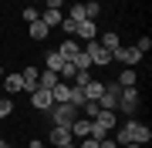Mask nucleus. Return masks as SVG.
I'll return each instance as SVG.
<instances>
[{"label":"nucleus","instance_id":"obj_14","mask_svg":"<svg viewBox=\"0 0 152 148\" xmlns=\"http://www.w3.org/2000/svg\"><path fill=\"white\" fill-rule=\"evenodd\" d=\"M41 20H44V27H61V20H64V14H61V10H44L41 14Z\"/></svg>","mask_w":152,"mask_h":148},{"label":"nucleus","instance_id":"obj_22","mask_svg":"<svg viewBox=\"0 0 152 148\" xmlns=\"http://www.w3.org/2000/svg\"><path fill=\"white\" fill-rule=\"evenodd\" d=\"M98 14H102V4H98V0H88V4H85V17H88V20H95Z\"/></svg>","mask_w":152,"mask_h":148},{"label":"nucleus","instance_id":"obj_15","mask_svg":"<svg viewBox=\"0 0 152 148\" xmlns=\"http://www.w3.org/2000/svg\"><path fill=\"white\" fill-rule=\"evenodd\" d=\"M54 84H58V74L44 67V71L37 74V88H44V91H51V88H54Z\"/></svg>","mask_w":152,"mask_h":148},{"label":"nucleus","instance_id":"obj_28","mask_svg":"<svg viewBox=\"0 0 152 148\" xmlns=\"http://www.w3.org/2000/svg\"><path fill=\"white\" fill-rule=\"evenodd\" d=\"M149 47H152V40H149V37H139V44H135V51H139L142 57H145V51H149Z\"/></svg>","mask_w":152,"mask_h":148},{"label":"nucleus","instance_id":"obj_19","mask_svg":"<svg viewBox=\"0 0 152 148\" xmlns=\"http://www.w3.org/2000/svg\"><path fill=\"white\" fill-rule=\"evenodd\" d=\"M44 64H48V71H54V74H58V71H61V67H64V57H61V54H58V51H51V54H48V57H44Z\"/></svg>","mask_w":152,"mask_h":148},{"label":"nucleus","instance_id":"obj_35","mask_svg":"<svg viewBox=\"0 0 152 148\" xmlns=\"http://www.w3.org/2000/svg\"><path fill=\"white\" fill-rule=\"evenodd\" d=\"M4 74H7V71H4V67H0V81H4Z\"/></svg>","mask_w":152,"mask_h":148},{"label":"nucleus","instance_id":"obj_21","mask_svg":"<svg viewBox=\"0 0 152 148\" xmlns=\"http://www.w3.org/2000/svg\"><path fill=\"white\" fill-rule=\"evenodd\" d=\"M71 64H75V67H78V71H91V57H88V54H85V51H81V54H78L75 61H71Z\"/></svg>","mask_w":152,"mask_h":148},{"label":"nucleus","instance_id":"obj_16","mask_svg":"<svg viewBox=\"0 0 152 148\" xmlns=\"http://www.w3.org/2000/svg\"><path fill=\"white\" fill-rule=\"evenodd\" d=\"M4 88H7V94H17V91H24V81H20V74H4Z\"/></svg>","mask_w":152,"mask_h":148},{"label":"nucleus","instance_id":"obj_12","mask_svg":"<svg viewBox=\"0 0 152 148\" xmlns=\"http://www.w3.org/2000/svg\"><path fill=\"white\" fill-rule=\"evenodd\" d=\"M20 81H24V91H37V67H24L20 71Z\"/></svg>","mask_w":152,"mask_h":148},{"label":"nucleus","instance_id":"obj_13","mask_svg":"<svg viewBox=\"0 0 152 148\" xmlns=\"http://www.w3.org/2000/svg\"><path fill=\"white\" fill-rule=\"evenodd\" d=\"M98 44H102V47H108L112 54H115V51L122 47V40H118V30H105L102 37H98Z\"/></svg>","mask_w":152,"mask_h":148},{"label":"nucleus","instance_id":"obj_33","mask_svg":"<svg viewBox=\"0 0 152 148\" xmlns=\"http://www.w3.org/2000/svg\"><path fill=\"white\" fill-rule=\"evenodd\" d=\"M122 148H142V145H135V142H129V145H122Z\"/></svg>","mask_w":152,"mask_h":148},{"label":"nucleus","instance_id":"obj_17","mask_svg":"<svg viewBox=\"0 0 152 148\" xmlns=\"http://www.w3.org/2000/svg\"><path fill=\"white\" fill-rule=\"evenodd\" d=\"M81 91H85V98H88V101H98V98H102V91H105V84H102V81H88Z\"/></svg>","mask_w":152,"mask_h":148},{"label":"nucleus","instance_id":"obj_10","mask_svg":"<svg viewBox=\"0 0 152 148\" xmlns=\"http://www.w3.org/2000/svg\"><path fill=\"white\" fill-rule=\"evenodd\" d=\"M58 54L64 57V61H75L78 54H81V44H78L75 37H64V40H61V47H58Z\"/></svg>","mask_w":152,"mask_h":148},{"label":"nucleus","instance_id":"obj_26","mask_svg":"<svg viewBox=\"0 0 152 148\" xmlns=\"http://www.w3.org/2000/svg\"><path fill=\"white\" fill-rule=\"evenodd\" d=\"M24 20H27V24H34V20H41L37 7H24Z\"/></svg>","mask_w":152,"mask_h":148},{"label":"nucleus","instance_id":"obj_3","mask_svg":"<svg viewBox=\"0 0 152 148\" xmlns=\"http://www.w3.org/2000/svg\"><path fill=\"white\" fill-rule=\"evenodd\" d=\"M118 108L132 118V115L139 111V91H135V88H122V91H118Z\"/></svg>","mask_w":152,"mask_h":148},{"label":"nucleus","instance_id":"obj_2","mask_svg":"<svg viewBox=\"0 0 152 148\" xmlns=\"http://www.w3.org/2000/svg\"><path fill=\"white\" fill-rule=\"evenodd\" d=\"M88 57H91V64H98V67H105V64H112V51L108 47H102L98 40H88V44L81 47Z\"/></svg>","mask_w":152,"mask_h":148},{"label":"nucleus","instance_id":"obj_31","mask_svg":"<svg viewBox=\"0 0 152 148\" xmlns=\"http://www.w3.org/2000/svg\"><path fill=\"white\" fill-rule=\"evenodd\" d=\"M98 148H118V145H115L112 138H102V142H98Z\"/></svg>","mask_w":152,"mask_h":148},{"label":"nucleus","instance_id":"obj_9","mask_svg":"<svg viewBox=\"0 0 152 148\" xmlns=\"http://www.w3.org/2000/svg\"><path fill=\"white\" fill-rule=\"evenodd\" d=\"M75 37H81L85 44H88V40H98V24H95V20H78Z\"/></svg>","mask_w":152,"mask_h":148},{"label":"nucleus","instance_id":"obj_24","mask_svg":"<svg viewBox=\"0 0 152 148\" xmlns=\"http://www.w3.org/2000/svg\"><path fill=\"white\" fill-rule=\"evenodd\" d=\"M61 27H64V34H68V37H75V30H78V20L64 17V20H61Z\"/></svg>","mask_w":152,"mask_h":148},{"label":"nucleus","instance_id":"obj_1","mask_svg":"<svg viewBox=\"0 0 152 148\" xmlns=\"http://www.w3.org/2000/svg\"><path fill=\"white\" fill-rule=\"evenodd\" d=\"M51 121H54V125H61V128H71V121L78 118V108L75 104H68V101H58V104H51Z\"/></svg>","mask_w":152,"mask_h":148},{"label":"nucleus","instance_id":"obj_7","mask_svg":"<svg viewBox=\"0 0 152 148\" xmlns=\"http://www.w3.org/2000/svg\"><path fill=\"white\" fill-rule=\"evenodd\" d=\"M31 104H34V111H51V104H54V98H51V91H31Z\"/></svg>","mask_w":152,"mask_h":148},{"label":"nucleus","instance_id":"obj_27","mask_svg":"<svg viewBox=\"0 0 152 148\" xmlns=\"http://www.w3.org/2000/svg\"><path fill=\"white\" fill-rule=\"evenodd\" d=\"M7 115H14V101H10V98L0 101V118H7Z\"/></svg>","mask_w":152,"mask_h":148},{"label":"nucleus","instance_id":"obj_20","mask_svg":"<svg viewBox=\"0 0 152 148\" xmlns=\"http://www.w3.org/2000/svg\"><path fill=\"white\" fill-rule=\"evenodd\" d=\"M27 30H31V37H34V40H44V37L51 34L48 27H44V20H34V24H27Z\"/></svg>","mask_w":152,"mask_h":148},{"label":"nucleus","instance_id":"obj_18","mask_svg":"<svg viewBox=\"0 0 152 148\" xmlns=\"http://www.w3.org/2000/svg\"><path fill=\"white\" fill-rule=\"evenodd\" d=\"M135 81H139L135 67H125V71L118 74V88H135Z\"/></svg>","mask_w":152,"mask_h":148},{"label":"nucleus","instance_id":"obj_6","mask_svg":"<svg viewBox=\"0 0 152 148\" xmlns=\"http://www.w3.org/2000/svg\"><path fill=\"white\" fill-rule=\"evenodd\" d=\"M112 61H122L125 67H135L139 61H142V54H139L135 47H118V51H115V54H112Z\"/></svg>","mask_w":152,"mask_h":148},{"label":"nucleus","instance_id":"obj_25","mask_svg":"<svg viewBox=\"0 0 152 148\" xmlns=\"http://www.w3.org/2000/svg\"><path fill=\"white\" fill-rule=\"evenodd\" d=\"M81 111H85V118H95L102 108H98V101H85V108H81Z\"/></svg>","mask_w":152,"mask_h":148},{"label":"nucleus","instance_id":"obj_30","mask_svg":"<svg viewBox=\"0 0 152 148\" xmlns=\"http://www.w3.org/2000/svg\"><path fill=\"white\" fill-rule=\"evenodd\" d=\"M78 148H98V138L88 135V138H81V145H78Z\"/></svg>","mask_w":152,"mask_h":148},{"label":"nucleus","instance_id":"obj_23","mask_svg":"<svg viewBox=\"0 0 152 148\" xmlns=\"http://www.w3.org/2000/svg\"><path fill=\"white\" fill-rule=\"evenodd\" d=\"M68 17H71V20H88V17H85V4H75L68 10Z\"/></svg>","mask_w":152,"mask_h":148},{"label":"nucleus","instance_id":"obj_4","mask_svg":"<svg viewBox=\"0 0 152 148\" xmlns=\"http://www.w3.org/2000/svg\"><path fill=\"white\" fill-rule=\"evenodd\" d=\"M118 84H105V91H102V98H98V108L102 111H118Z\"/></svg>","mask_w":152,"mask_h":148},{"label":"nucleus","instance_id":"obj_8","mask_svg":"<svg viewBox=\"0 0 152 148\" xmlns=\"http://www.w3.org/2000/svg\"><path fill=\"white\" fill-rule=\"evenodd\" d=\"M132 142H135V145H149V142H152V128L132 118Z\"/></svg>","mask_w":152,"mask_h":148},{"label":"nucleus","instance_id":"obj_29","mask_svg":"<svg viewBox=\"0 0 152 148\" xmlns=\"http://www.w3.org/2000/svg\"><path fill=\"white\" fill-rule=\"evenodd\" d=\"M41 4H44V10H61L64 0H41Z\"/></svg>","mask_w":152,"mask_h":148},{"label":"nucleus","instance_id":"obj_5","mask_svg":"<svg viewBox=\"0 0 152 148\" xmlns=\"http://www.w3.org/2000/svg\"><path fill=\"white\" fill-rule=\"evenodd\" d=\"M48 145H51V148H64V145H75V138H71L68 128L54 125V128H51V135H48Z\"/></svg>","mask_w":152,"mask_h":148},{"label":"nucleus","instance_id":"obj_32","mask_svg":"<svg viewBox=\"0 0 152 148\" xmlns=\"http://www.w3.org/2000/svg\"><path fill=\"white\" fill-rule=\"evenodd\" d=\"M31 148H51V145H44V142H37V138H34V142H31Z\"/></svg>","mask_w":152,"mask_h":148},{"label":"nucleus","instance_id":"obj_34","mask_svg":"<svg viewBox=\"0 0 152 148\" xmlns=\"http://www.w3.org/2000/svg\"><path fill=\"white\" fill-rule=\"evenodd\" d=\"M0 148H10V145H7V142H4V138H0Z\"/></svg>","mask_w":152,"mask_h":148},{"label":"nucleus","instance_id":"obj_11","mask_svg":"<svg viewBox=\"0 0 152 148\" xmlns=\"http://www.w3.org/2000/svg\"><path fill=\"white\" fill-rule=\"evenodd\" d=\"M91 121L102 128V131H112V128H115V121H118V115H115V111H98Z\"/></svg>","mask_w":152,"mask_h":148}]
</instances>
